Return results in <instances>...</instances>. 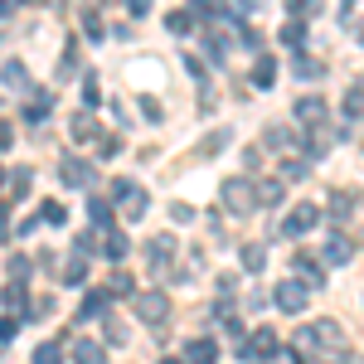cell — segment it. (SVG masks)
Instances as JSON below:
<instances>
[{
  "instance_id": "cell-20",
  "label": "cell",
  "mask_w": 364,
  "mask_h": 364,
  "mask_svg": "<svg viewBox=\"0 0 364 364\" xmlns=\"http://www.w3.org/2000/svg\"><path fill=\"white\" fill-rule=\"evenodd\" d=\"M238 257H243V267H248V272H262V267H267V248H262V243H243Z\"/></svg>"
},
{
  "instance_id": "cell-26",
  "label": "cell",
  "mask_w": 364,
  "mask_h": 364,
  "mask_svg": "<svg viewBox=\"0 0 364 364\" xmlns=\"http://www.w3.org/2000/svg\"><path fill=\"white\" fill-rule=\"evenodd\" d=\"M39 224H49V228H63V224H68V209H63V204H54V199H49V204H44V209H39Z\"/></svg>"
},
{
  "instance_id": "cell-46",
  "label": "cell",
  "mask_w": 364,
  "mask_h": 364,
  "mask_svg": "<svg viewBox=\"0 0 364 364\" xmlns=\"http://www.w3.org/2000/svg\"><path fill=\"white\" fill-rule=\"evenodd\" d=\"M83 29L92 34V39H102V20H97V15H83Z\"/></svg>"
},
{
  "instance_id": "cell-7",
  "label": "cell",
  "mask_w": 364,
  "mask_h": 364,
  "mask_svg": "<svg viewBox=\"0 0 364 364\" xmlns=\"http://www.w3.org/2000/svg\"><path fill=\"white\" fill-rule=\"evenodd\" d=\"M58 180H63L68 190H87V185H92V166L78 161V156H63V161H58Z\"/></svg>"
},
{
  "instance_id": "cell-14",
  "label": "cell",
  "mask_w": 364,
  "mask_h": 364,
  "mask_svg": "<svg viewBox=\"0 0 364 364\" xmlns=\"http://www.w3.org/2000/svg\"><path fill=\"white\" fill-rule=\"evenodd\" d=\"M355 204H360V195H355V190H336L326 214H331V219H350V214H355Z\"/></svg>"
},
{
  "instance_id": "cell-2",
  "label": "cell",
  "mask_w": 364,
  "mask_h": 364,
  "mask_svg": "<svg viewBox=\"0 0 364 364\" xmlns=\"http://www.w3.org/2000/svg\"><path fill=\"white\" fill-rule=\"evenodd\" d=\"M219 199H224V209H228V214H238V219L257 209V199H252V185H248V180H238V175H233V180H224Z\"/></svg>"
},
{
  "instance_id": "cell-33",
  "label": "cell",
  "mask_w": 364,
  "mask_h": 364,
  "mask_svg": "<svg viewBox=\"0 0 364 364\" xmlns=\"http://www.w3.org/2000/svg\"><path fill=\"white\" fill-rule=\"evenodd\" d=\"M291 68H296V78H321L326 73V63H316V58H296Z\"/></svg>"
},
{
  "instance_id": "cell-37",
  "label": "cell",
  "mask_w": 364,
  "mask_h": 364,
  "mask_svg": "<svg viewBox=\"0 0 364 364\" xmlns=\"http://www.w3.org/2000/svg\"><path fill=\"white\" fill-rule=\"evenodd\" d=\"M345 117H364V92H360V87L345 97Z\"/></svg>"
},
{
  "instance_id": "cell-39",
  "label": "cell",
  "mask_w": 364,
  "mask_h": 364,
  "mask_svg": "<svg viewBox=\"0 0 364 364\" xmlns=\"http://www.w3.org/2000/svg\"><path fill=\"white\" fill-rule=\"evenodd\" d=\"M5 306H10V311H25V287H20V282L5 291Z\"/></svg>"
},
{
  "instance_id": "cell-38",
  "label": "cell",
  "mask_w": 364,
  "mask_h": 364,
  "mask_svg": "<svg viewBox=\"0 0 364 364\" xmlns=\"http://www.w3.org/2000/svg\"><path fill=\"white\" fill-rule=\"evenodd\" d=\"M34 364H58V345H54V340H49V345H39V350H34Z\"/></svg>"
},
{
  "instance_id": "cell-21",
  "label": "cell",
  "mask_w": 364,
  "mask_h": 364,
  "mask_svg": "<svg viewBox=\"0 0 364 364\" xmlns=\"http://www.w3.org/2000/svg\"><path fill=\"white\" fill-rule=\"evenodd\" d=\"M296 132H282V127H267V132H262V146H267V151H287V146H296Z\"/></svg>"
},
{
  "instance_id": "cell-1",
  "label": "cell",
  "mask_w": 364,
  "mask_h": 364,
  "mask_svg": "<svg viewBox=\"0 0 364 364\" xmlns=\"http://www.w3.org/2000/svg\"><path fill=\"white\" fill-rule=\"evenodd\" d=\"M277 350H282V340H277V331L272 326H257L248 340H238V360H277Z\"/></svg>"
},
{
  "instance_id": "cell-19",
  "label": "cell",
  "mask_w": 364,
  "mask_h": 364,
  "mask_svg": "<svg viewBox=\"0 0 364 364\" xmlns=\"http://www.w3.org/2000/svg\"><path fill=\"white\" fill-rule=\"evenodd\" d=\"M102 360H107V355H102L97 340H78V345H73V364H102Z\"/></svg>"
},
{
  "instance_id": "cell-41",
  "label": "cell",
  "mask_w": 364,
  "mask_h": 364,
  "mask_svg": "<svg viewBox=\"0 0 364 364\" xmlns=\"http://www.w3.org/2000/svg\"><path fill=\"white\" fill-rule=\"evenodd\" d=\"M195 10H204V20H219V10H224V0H195Z\"/></svg>"
},
{
  "instance_id": "cell-13",
  "label": "cell",
  "mask_w": 364,
  "mask_h": 364,
  "mask_svg": "<svg viewBox=\"0 0 364 364\" xmlns=\"http://www.w3.org/2000/svg\"><path fill=\"white\" fill-rule=\"evenodd\" d=\"M296 122L321 127V122H326V102H321V97H296Z\"/></svg>"
},
{
  "instance_id": "cell-55",
  "label": "cell",
  "mask_w": 364,
  "mask_h": 364,
  "mask_svg": "<svg viewBox=\"0 0 364 364\" xmlns=\"http://www.w3.org/2000/svg\"><path fill=\"white\" fill-rule=\"evenodd\" d=\"M166 364H185V360H166Z\"/></svg>"
},
{
  "instance_id": "cell-23",
  "label": "cell",
  "mask_w": 364,
  "mask_h": 364,
  "mask_svg": "<svg viewBox=\"0 0 364 364\" xmlns=\"http://www.w3.org/2000/svg\"><path fill=\"white\" fill-rule=\"evenodd\" d=\"M311 175V161H282V185H301V180H306Z\"/></svg>"
},
{
  "instance_id": "cell-56",
  "label": "cell",
  "mask_w": 364,
  "mask_h": 364,
  "mask_svg": "<svg viewBox=\"0 0 364 364\" xmlns=\"http://www.w3.org/2000/svg\"><path fill=\"white\" fill-rule=\"evenodd\" d=\"M0 185H5V170H0Z\"/></svg>"
},
{
  "instance_id": "cell-18",
  "label": "cell",
  "mask_w": 364,
  "mask_h": 364,
  "mask_svg": "<svg viewBox=\"0 0 364 364\" xmlns=\"http://www.w3.org/2000/svg\"><path fill=\"white\" fill-rule=\"evenodd\" d=\"M311 331H316V345H345V331H340V321H316V326H311Z\"/></svg>"
},
{
  "instance_id": "cell-31",
  "label": "cell",
  "mask_w": 364,
  "mask_h": 364,
  "mask_svg": "<svg viewBox=\"0 0 364 364\" xmlns=\"http://www.w3.org/2000/svg\"><path fill=\"white\" fill-rule=\"evenodd\" d=\"M190 25H195V20H190V10H170V15H166L170 34H190Z\"/></svg>"
},
{
  "instance_id": "cell-15",
  "label": "cell",
  "mask_w": 364,
  "mask_h": 364,
  "mask_svg": "<svg viewBox=\"0 0 364 364\" xmlns=\"http://www.w3.org/2000/svg\"><path fill=\"white\" fill-rule=\"evenodd\" d=\"M350 257H355V243H350V238H345V233H336V238H326V262H350Z\"/></svg>"
},
{
  "instance_id": "cell-10",
  "label": "cell",
  "mask_w": 364,
  "mask_h": 364,
  "mask_svg": "<svg viewBox=\"0 0 364 364\" xmlns=\"http://www.w3.org/2000/svg\"><path fill=\"white\" fill-rule=\"evenodd\" d=\"M34 97L25 102V122H44V117L54 112V92H44V87H29Z\"/></svg>"
},
{
  "instance_id": "cell-53",
  "label": "cell",
  "mask_w": 364,
  "mask_h": 364,
  "mask_svg": "<svg viewBox=\"0 0 364 364\" xmlns=\"http://www.w3.org/2000/svg\"><path fill=\"white\" fill-rule=\"evenodd\" d=\"M10 10H15V0H0V20H10Z\"/></svg>"
},
{
  "instance_id": "cell-48",
  "label": "cell",
  "mask_w": 364,
  "mask_h": 364,
  "mask_svg": "<svg viewBox=\"0 0 364 364\" xmlns=\"http://www.w3.org/2000/svg\"><path fill=\"white\" fill-rule=\"evenodd\" d=\"M219 291H224V296H233V291H238V277H233V272H224V277H219Z\"/></svg>"
},
{
  "instance_id": "cell-27",
  "label": "cell",
  "mask_w": 364,
  "mask_h": 364,
  "mask_svg": "<svg viewBox=\"0 0 364 364\" xmlns=\"http://www.w3.org/2000/svg\"><path fill=\"white\" fill-rule=\"evenodd\" d=\"M87 214H92L97 228H112V204H107V199H87Z\"/></svg>"
},
{
  "instance_id": "cell-16",
  "label": "cell",
  "mask_w": 364,
  "mask_h": 364,
  "mask_svg": "<svg viewBox=\"0 0 364 364\" xmlns=\"http://www.w3.org/2000/svg\"><path fill=\"white\" fill-rule=\"evenodd\" d=\"M272 83H277V58L262 54L257 63H252V87H272Z\"/></svg>"
},
{
  "instance_id": "cell-49",
  "label": "cell",
  "mask_w": 364,
  "mask_h": 364,
  "mask_svg": "<svg viewBox=\"0 0 364 364\" xmlns=\"http://www.w3.org/2000/svg\"><path fill=\"white\" fill-rule=\"evenodd\" d=\"M185 68H190L195 78H204V63H199V54H185Z\"/></svg>"
},
{
  "instance_id": "cell-36",
  "label": "cell",
  "mask_w": 364,
  "mask_h": 364,
  "mask_svg": "<svg viewBox=\"0 0 364 364\" xmlns=\"http://www.w3.org/2000/svg\"><path fill=\"white\" fill-rule=\"evenodd\" d=\"M83 102H87V107H97V102H102V92H97V78H92V73L83 78Z\"/></svg>"
},
{
  "instance_id": "cell-12",
  "label": "cell",
  "mask_w": 364,
  "mask_h": 364,
  "mask_svg": "<svg viewBox=\"0 0 364 364\" xmlns=\"http://www.w3.org/2000/svg\"><path fill=\"white\" fill-rule=\"evenodd\" d=\"M282 190H287L282 180H257V185H252V199H257V209H272V204H282Z\"/></svg>"
},
{
  "instance_id": "cell-5",
  "label": "cell",
  "mask_w": 364,
  "mask_h": 364,
  "mask_svg": "<svg viewBox=\"0 0 364 364\" xmlns=\"http://www.w3.org/2000/svg\"><path fill=\"white\" fill-rule=\"evenodd\" d=\"M316 224H321V204H296V209L282 219V233H287V238H301V233H311Z\"/></svg>"
},
{
  "instance_id": "cell-51",
  "label": "cell",
  "mask_w": 364,
  "mask_h": 364,
  "mask_svg": "<svg viewBox=\"0 0 364 364\" xmlns=\"http://www.w3.org/2000/svg\"><path fill=\"white\" fill-rule=\"evenodd\" d=\"M127 10L132 15H151V0H127Z\"/></svg>"
},
{
  "instance_id": "cell-54",
  "label": "cell",
  "mask_w": 364,
  "mask_h": 364,
  "mask_svg": "<svg viewBox=\"0 0 364 364\" xmlns=\"http://www.w3.org/2000/svg\"><path fill=\"white\" fill-rule=\"evenodd\" d=\"M316 364H350V360H340V355H336V360H316Z\"/></svg>"
},
{
  "instance_id": "cell-28",
  "label": "cell",
  "mask_w": 364,
  "mask_h": 364,
  "mask_svg": "<svg viewBox=\"0 0 364 364\" xmlns=\"http://www.w3.org/2000/svg\"><path fill=\"white\" fill-rule=\"evenodd\" d=\"M29 185H34V175H29V166H20L15 175H10V199H25Z\"/></svg>"
},
{
  "instance_id": "cell-44",
  "label": "cell",
  "mask_w": 364,
  "mask_h": 364,
  "mask_svg": "<svg viewBox=\"0 0 364 364\" xmlns=\"http://www.w3.org/2000/svg\"><path fill=\"white\" fill-rule=\"evenodd\" d=\"M97 151H102V156H117V151H122V136H97Z\"/></svg>"
},
{
  "instance_id": "cell-30",
  "label": "cell",
  "mask_w": 364,
  "mask_h": 364,
  "mask_svg": "<svg viewBox=\"0 0 364 364\" xmlns=\"http://www.w3.org/2000/svg\"><path fill=\"white\" fill-rule=\"evenodd\" d=\"M102 306H107V291H92L83 306H78V321H92V316H102Z\"/></svg>"
},
{
  "instance_id": "cell-35",
  "label": "cell",
  "mask_w": 364,
  "mask_h": 364,
  "mask_svg": "<svg viewBox=\"0 0 364 364\" xmlns=\"http://www.w3.org/2000/svg\"><path fill=\"white\" fill-rule=\"evenodd\" d=\"M10 277L25 287V277H29V257H25V252H15V257H10Z\"/></svg>"
},
{
  "instance_id": "cell-34",
  "label": "cell",
  "mask_w": 364,
  "mask_h": 364,
  "mask_svg": "<svg viewBox=\"0 0 364 364\" xmlns=\"http://www.w3.org/2000/svg\"><path fill=\"white\" fill-rule=\"evenodd\" d=\"M287 10H291L296 20H306V15H316V10H321V0H287Z\"/></svg>"
},
{
  "instance_id": "cell-52",
  "label": "cell",
  "mask_w": 364,
  "mask_h": 364,
  "mask_svg": "<svg viewBox=\"0 0 364 364\" xmlns=\"http://www.w3.org/2000/svg\"><path fill=\"white\" fill-rule=\"evenodd\" d=\"M10 141H15V132H10V127H5V122H0V151H5V146H10Z\"/></svg>"
},
{
  "instance_id": "cell-6",
  "label": "cell",
  "mask_w": 364,
  "mask_h": 364,
  "mask_svg": "<svg viewBox=\"0 0 364 364\" xmlns=\"http://www.w3.org/2000/svg\"><path fill=\"white\" fill-rule=\"evenodd\" d=\"M175 248H180V243H175L170 233H156V238H151V248H146V257H151V277H166V272H170Z\"/></svg>"
},
{
  "instance_id": "cell-24",
  "label": "cell",
  "mask_w": 364,
  "mask_h": 364,
  "mask_svg": "<svg viewBox=\"0 0 364 364\" xmlns=\"http://www.w3.org/2000/svg\"><path fill=\"white\" fill-rule=\"evenodd\" d=\"M0 83H5V87H29L25 63H20V58H15V63H5V68H0Z\"/></svg>"
},
{
  "instance_id": "cell-25",
  "label": "cell",
  "mask_w": 364,
  "mask_h": 364,
  "mask_svg": "<svg viewBox=\"0 0 364 364\" xmlns=\"http://www.w3.org/2000/svg\"><path fill=\"white\" fill-rule=\"evenodd\" d=\"M83 277H87V257H83V252H73V257L63 262V282H68V287H78Z\"/></svg>"
},
{
  "instance_id": "cell-3",
  "label": "cell",
  "mask_w": 364,
  "mask_h": 364,
  "mask_svg": "<svg viewBox=\"0 0 364 364\" xmlns=\"http://www.w3.org/2000/svg\"><path fill=\"white\" fill-rule=\"evenodd\" d=\"M132 311H136L146 326H166L170 301H166V291H136V296H132Z\"/></svg>"
},
{
  "instance_id": "cell-42",
  "label": "cell",
  "mask_w": 364,
  "mask_h": 364,
  "mask_svg": "<svg viewBox=\"0 0 364 364\" xmlns=\"http://www.w3.org/2000/svg\"><path fill=\"white\" fill-rule=\"evenodd\" d=\"M20 336V321L15 316H0V340H15Z\"/></svg>"
},
{
  "instance_id": "cell-17",
  "label": "cell",
  "mask_w": 364,
  "mask_h": 364,
  "mask_svg": "<svg viewBox=\"0 0 364 364\" xmlns=\"http://www.w3.org/2000/svg\"><path fill=\"white\" fill-rule=\"evenodd\" d=\"M296 267H301V277H306V287H326V267L311 257V252H296Z\"/></svg>"
},
{
  "instance_id": "cell-11",
  "label": "cell",
  "mask_w": 364,
  "mask_h": 364,
  "mask_svg": "<svg viewBox=\"0 0 364 364\" xmlns=\"http://www.w3.org/2000/svg\"><path fill=\"white\" fill-rule=\"evenodd\" d=\"M219 360V345L209 336H199V340H190V350H185V364H214Z\"/></svg>"
},
{
  "instance_id": "cell-43",
  "label": "cell",
  "mask_w": 364,
  "mask_h": 364,
  "mask_svg": "<svg viewBox=\"0 0 364 364\" xmlns=\"http://www.w3.org/2000/svg\"><path fill=\"white\" fill-rule=\"evenodd\" d=\"M170 219H175V224H190L195 209H190V204H170Z\"/></svg>"
},
{
  "instance_id": "cell-50",
  "label": "cell",
  "mask_w": 364,
  "mask_h": 364,
  "mask_svg": "<svg viewBox=\"0 0 364 364\" xmlns=\"http://www.w3.org/2000/svg\"><path fill=\"white\" fill-rule=\"evenodd\" d=\"M267 0H238V15H252V10H262Z\"/></svg>"
},
{
  "instance_id": "cell-22",
  "label": "cell",
  "mask_w": 364,
  "mask_h": 364,
  "mask_svg": "<svg viewBox=\"0 0 364 364\" xmlns=\"http://www.w3.org/2000/svg\"><path fill=\"white\" fill-rule=\"evenodd\" d=\"M97 132H102V127H97L92 117H73V122H68V136L73 141H97Z\"/></svg>"
},
{
  "instance_id": "cell-9",
  "label": "cell",
  "mask_w": 364,
  "mask_h": 364,
  "mask_svg": "<svg viewBox=\"0 0 364 364\" xmlns=\"http://www.w3.org/2000/svg\"><path fill=\"white\" fill-rule=\"evenodd\" d=\"M97 243H102L97 252H107L112 262H122V257H127V248H132V238H127L122 228H102V233H97Z\"/></svg>"
},
{
  "instance_id": "cell-32",
  "label": "cell",
  "mask_w": 364,
  "mask_h": 364,
  "mask_svg": "<svg viewBox=\"0 0 364 364\" xmlns=\"http://www.w3.org/2000/svg\"><path fill=\"white\" fill-rule=\"evenodd\" d=\"M102 291H107V296H127V291H132V277H127V272H112Z\"/></svg>"
},
{
  "instance_id": "cell-29",
  "label": "cell",
  "mask_w": 364,
  "mask_h": 364,
  "mask_svg": "<svg viewBox=\"0 0 364 364\" xmlns=\"http://www.w3.org/2000/svg\"><path fill=\"white\" fill-rule=\"evenodd\" d=\"M282 44H287V49H301V44H306V25H301V20L282 25Z\"/></svg>"
},
{
  "instance_id": "cell-8",
  "label": "cell",
  "mask_w": 364,
  "mask_h": 364,
  "mask_svg": "<svg viewBox=\"0 0 364 364\" xmlns=\"http://www.w3.org/2000/svg\"><path fill=\"white\" fill-rule=\"evenodd\" d=\"M117 204H122L127 219H141L146 214V190H141L136 180H117Z\"/></svg>"
},
{
  "instance_id": "cell-45",
  "label": "cell",
  "mask_w": 364,
  "mask_h": 364,
  "mask_svg": "<svg viewBox=\"0 0 364 364\" xmlns=\"http://www.w3.org/2000/svg\"><path fill=\"white\" fill-rule=\"evenodd\" d=\"M141 112L151 117V122H161V117H166V112H161V102H156V97H141Z\"/></svg>"
},
{
  "instance_id": "cell-47",
  "label": "cell",
  "mask_w": 364,
  "mask_h": 364,
  "mask_svg": "<svg viewBox=\"0 0 364 364\" xmlns=\"http://www.w3.org/2000/svg\"><path fill=\"white\" fill-rule=\"evenodd\" d=\"M228 146V132H214V136H209V146H204V151H209V156H214V151H224Z\"/></svg>"
},
{
  "instance_id": "cell-40",
  "label": "cell",
  "mask_w": 364,
  "mask_h": 364,
  "mask_svg": "<svg viewBox=\"0 0 364 364\" xmlns=\"http://www.w3.org/2000/svg\"><path fill=\"white\" fill-rule=\"evenodd\" d=\"M107 345H127V326L122 321H107Z\"/></svg>"
},
{
  "instance_id": "cell-4",
  "label": "cell",
  "mask_w": 364,
  "mask_h": 364,
  "mask_svg": "<svg viewBox=\"0 0 364 364\" xmlns=\"http://www.w3.org/2000/svg\"><path fill=\"white\" fill-rule=\"evenodd\" d=\"M272 301H277L287 316H296V311H306V306H311V287H306L301 277H287L277 291H272Z\"/></svg>"
}]
</instances>
